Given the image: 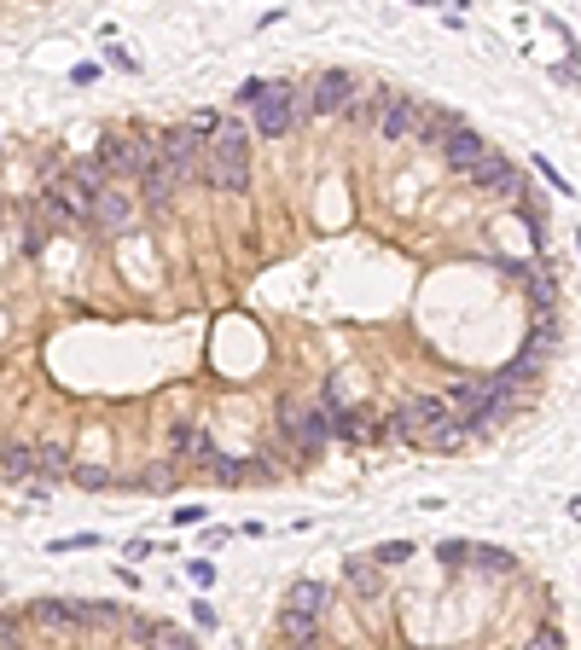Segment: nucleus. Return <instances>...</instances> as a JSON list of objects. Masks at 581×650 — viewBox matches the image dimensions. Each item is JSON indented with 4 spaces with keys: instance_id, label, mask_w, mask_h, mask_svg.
I'll list each match as a JSON object with an SVG mask.
<instances>
[{
    "instance_id": "1",
    "label": "nucleus",
    "mask_w": 581,
    "mask_h": 650,
    "mask_svg": "<svg viewBox=\"0 0 581 650\" xmlns=\"http://www.w3.org/2000/svg\"><path fill=\"white\" fill-rule=\"evenodd\" d=\"M203 174H210L215 192H244V181H250V134L239 129V122H222V129H215V139L203 146Z\"/></svg>"
},
{
    "instance_id": "2",
    "label": "nucleus",
    "mask_w": 581,
    "mask_h": 650,
    "mask_svg": "<svg viewBox=\"0 0 581 650\" xmlns=\"http://www.w3.org/2000/svg\"><path fill=\"white\" fill-rule=\"evenodd\" d=\"M320 604H326V586L320 581H296L285 593V610H279V633H285L291 645L314 639V627H320Z\"/></svg>"
},
{
    "instance_id": "3",
    "label": "nucleus",
    "mask_w": 581,
    "mask_h": 650,
    "mask_svg": "<svg viewBox=\"0 0 581 650\" xmlns=\"http://www.w3.org/2000/svg\"><path fill=\"white\" fill-rule=\"evenodd\" d=\"M203 146H210V139H203L198 129H169L151 151H157V163L175 174V186H181V181H192V174H203Z\"/></svg>"
},
{
    "instance_id": "4",
    "label": "nucleus",
    "mask_w": 581,
    "mask_h": 650,
    "mask_svg": "<svg viewBox=\"0 0 581 650\" xmlns=\"http://www.w3.org/2000/svg\"><path fill=\"white\" fill-rule=\"evenodd\" d=\"M93 163L105 169V181H140L146 163H151V146H146V139H134V134H105Z\"/></svg>"
},
{
    "instance_id": "5",
    "label": "nucleus",
    "mask_w": 581,
    "mask_h": 650,
    "mask_svg": "<svg viewBox=\"0 0 581 650\" xmlns=\"http://www.w3.org/2000/svg\"><path fill=\"white\" fill-rule=\"evenodd\" d=\"M279 430H285V441H296L303 453H320L326 436H332V418L314 412V407H303L296 395H285V401H279Z\"/></svg>"
},
{
    "instance_id": "6",
    "label": "nucleus",
    "mask_w": 581,
    "mask_h": 650,
    "mask_svg": "<svg viewBox=\"0 0 581 650\" xmlns=\"http://www.w3.org/2000/svg\"><path fill=\"white\" fill-rule=\"evenodd\" d=\"M47 210H53V221H58V227H70V221H76V227H88V221H93V192H88V186L82 181H70V174H53V181H47Z\"/></svg>"
},
{
    "instance_id": "7",
    "label": "nucleus",
    "mask_w": 581,
    "mask_h": 650,
    "mask_svg": "<svg viewBox=\"0 0 581 650\" xmlns=\"http://www.w3.org/2000/svg\"><path fill=\"white\" fill-rule=\"evenodd\" d=\"M250 110H256V134H262V139H279V134L291 129V117L303 110V99H296L285 82H268V93H262Z\"/></svg>"
},
{
    "instance_id": "8",
    "label": "nucleus",
    "mask_w": 581,
    "mask_h": 650,
    "mask_svg": "<svg viewBox=\"0 0 581 650\" xmlns=\"http://www.w3.org/2000/svg\"><path fill=\"white\" fill-rule=\"evenodd\" d=\"M401 418H407V430L419 436H431V430H448V424H460V412L448 407V395H413V401L401 407Z\"/></svg>"
},
{
    "instance_id": "9",
    "label": "nucleus",
    "mask_w": 581,
    "mask_h": 650,
    "mask_svg": "<svg viewBox=\"0 0 581 650\" xmlns=\"http://www.w3.org/2000/svg\"><path fill=\"white\" fill-rule=\"evenodd\" d=\"M355 76L349 70H320V82H314V93H308V110L314 117H343V105L355 99Z\"/></svg>"
},
{
    "instance_id": "10",
    "label": "nucleus",
    "mask_w": 581,
    "mask_h": 650,
    "mask_svg": "<svg viewBox=\"0 0 581 650\" xmlns=\"http://www.w3.org/2000/svg\"><path fill=\"white\" fill-rule=\"evenodd\" d=\"M88 227L129 232V227H134V198L122 192V186H105V192H93V221H88Z\"/></svg>"
},
{
    "instance_id": "11",
    "label": "nucleus",
    "mask_w": 581,
    "mask_h": 650,
    "mask_svg": "<svg viewBox=\"0 0 581 650\" xmlns=\"http://www.w3.org/2000/svg\"><path fill=\"white\" fill-rule=\"evenodd\" d=\"M372 122H379L384 139H407V134H413V122H419V99H407V93H384Z\"/></svg>"
},
{
    "instance_id": "12",
    "label": "nucleus",
    "mask_w": 581,
    "mask_h": 650,
    "mask_svg": "<svg viewBox=\"0 0 581 650\" xmlns=\"http://www.w3.org/2000/svg\"><path fill=\"white\" fill-rule=\"evenodd\" d=\"M471 181H477L482 192H500V198H517V192H524V174H517V169H512V163H506V157H500V151H489V157H482Z\"/></svg>"
},
{
    "instance_id": "13",
    "label": "nucleus",
    "mask_w": 581,
    "mask_h": 650,
    "mask_svg": "<svg viewBox=\"0 0 581 650\" xmlns=\"http://www.w3.org/2000/svg\"><path fill=\"white\" fill-rule=\"evenodd\" d=\"M489 151H494V146H489L482 134H471V129H460V134H453L448 146H442V157H448V169H453V174H477V163H482Z\"/></svg>"
},
{
    "instance_id": "14",
    "label": "nucleus",
    "mask_w": 581,
    "mask_h": 650,
    "mask_svg": "<svg viewBox=\"0 0 581 650\" xmlns=\"http://www.w3.org/2000/svg\"><path fill=\"white\" fill-rule=\"evenodd\" d=\"M460 129H465V122L453 117V110H419V122H413V134L425 139V146H448Z\"/></svg>"
},
{
    "instance_id": "15",
    "label": "nucleus",
    "mask_w": 581,
    "mask_h": 650,
    "mask_svg": "<svg viewBox=\"0 0 581 650\" xmlns=\"http://www.w3.org/2000/svg\"><path fill=\"white\" fill-rule=\"evenodd\" d=\"M140 198H146L151 210H169V198H175V174H169L163 163H157V151H151L146 174H140Z\"/></svg>"
},
{
    "instance_id": "16",
    "label": "nucleus",
    "mask_w": 581,
    "mask_h": 650,
    "mask_svg": "<svg viewBox=\"0 0 581 650\" xmlns=\"http://www.w3.org/2000/svg\"><path fill=\"white\" fill-rule=\"evenodd\" d=\"M343 581H349V593H360V598H379L384 569L372 563V558H349V563H343Z\"/></svg>"
},
{
    "instance_id": "17",
    "label": "nucleus",
    "mask_w": 581,
    "mask_h": 650,
    "mask_svg": "<svg viewBox=\"0 0 581 650\" xmlns=\"http://www.w3.org/2000/svg\"><path fill=\"white\" fill-rule=\"evenodd\" d=\"M36 622L47 633H70V627H82V604H65V598H47V604H36Z\"/></svg>"
},
{
    "instance_id": "18",
    "label": "nucleus",
    "mask_w": 581,
    "mask_h": 650,
    "mask_svg": "<svg viewBox=\"0 0 581 650\" xmlns=\"http://www.w3.org/2000/svg\"><path fill=\"white\" fill-rule=\"evenodd\" d=\"M36 477H70V453L58 448V441L36 448Z\"/></svg>"
},
{
    "instance_id": "19",
    "label": "nucleus",
    "mask_w": 581,
    "mask_h": 650,
    "mask_svg": "<svg viewBox=\"0 0 581 650\" xmlns=\"http://www.w3.org/2000/svg\"><path fill=\"white\" fill-rule=\"evenodd\" d=\"M198 441H203L198 424H175V430H169V459H192Z\"/></svg>"
},
{
    "instance_id": "20",
    "label": "nucleus",
    "mask_w": 581,
    "mask_h": 650,
    "mask_svg": "<svg viewBox=\"0 0 581 650\" xmlns=\"http://www.w3.org/2000/svg\"><path fill=\"white\" fill-rule=\"evenodd\" d=\"M82 622L88 627H129V610H117V604H82Z\"/></svg>"
},
{
    "instance_id": "21",
    "label": "nucleus",
    "mask_w": 581,
    "mask_h": 650,
    "mask_svg": "<svg viewBox=\"0 0 581 650\" xmlns=\"http://www.w3.org/2000/svg\"><path fill=\"white\" fill-rule=\"evenodd\" d=\"M471 558H477L482 575H512V552H500V546H471Z\"/></svg>"
},
{
    "instance_id": "22",
    "label": "nucleus",
    "mask_w": 581,
    "mask_h": 650,
    "mask_svg": "<svg viewBox=\"0 0 581 650\" xmlns=\"http://www.w3.org/2000/svg\"><path fill=\"white\" fill-rule=\"evenodd\" d=\"M0 470L6 477H36V448H6L0 453Z\"/></svg>"
},
{
    "instance_id": "23",
    "label": "nucleus",
    "mask_w": 581,
    "mask_h": 650,
    "mask_svg": "<svg viewBox=\"0 0 581 650\" xmlns=\"http://www.w3.org/2000/svg\"><path fill=\"white\" fill-rule=\"evenodd\" d=\"M379 99H384V93H360L355 88V99L343 105V117H349V122H372V117H379Z\"/></svg>"
},
{
    "instance_id": "24",
    "label": "nucleus",
    "mask_w": 581,
    "mask_h": 650,
    "mask_svg": "<svg viewBox=\"0 0 581 650\" xmlns=\"http://www.w3.org/2000/svg\"><path fill=\"white\" fill-rule=\"evenodd\" d=\"M535 377H541V360H517V366H506V372H500V384H506L512 395H517V384H535Z\"/></svg>"
},
{
    "instance_id": "25",
    "label": "nucleus",
    "mask_w": 581,
    "mask_h": 650,
    "mask_svg": "<svg viewBox=\"0 0 581 650\" xmlns=\"http://www.w3.org/2000/svg\"><path fill=\"white\" fill-rule=\"evenodd\" d=\"M122 633H129V639H140V645H157V633H163V627L146 622V615H129V627H122Z\"/></svg>"
},
{
    "instance_id": "26",
    "label": "nucleus",
    "mask_w": 581,
    "mask_h": 650,
    "mask_svg": "<svg viewBox=\"0 0 581 650\" xmlns=\"http://www.w3.org/2000/svg\"><path fill=\"white\" fill-rule=\"evenodd\" d=\"M407 558H413V546H407V541H389V546L372 552V563H407Z\"/></svg>"
},
{
    "instance_id": "27",
    "label": "nucleus",
    "mask_w": 581,
    "mask_h": 650,
    "mask_svg": "<svg viewBox=\"0 0 581 650\" xmlns=\"http://www.w3.org/2000/svg\"><path fill=\"white\" fill-rule=\"evenodd\" d=\"M529 650H564V633H558V627H535V639H529Z\"/></svg>"
},
{
    "instance_id": "28",
    "label": "nucleus",
    "mask_w": 581,
    "mask_h": 650,
    "mask_svg": "<svg viewBox=\"0 0 581 650\" xmlns=\"http://www.w3.org/2000/svg\"><path fill=\"white\" fill-rule=\"evenodd\" d=\"M157 650H192V639L175 633V627H163V633H157Z\"/></svg>"
},
{
    "instance_id": "29",
    "label": "nucleus",
    "mask_w": 581,
    "mask_h": 650,
    "mask_svg": "<svg viewBox=\"0 0 581 650\" xmlns=\"http://www.w3.org/2000/svg\"><path fill=\"white\" fill-rule=\"evenodd\" d=\"M146 488H163V494H169V488H175V470H169V465H151V477H146Z\"/></svg>"
},
{
    "instance_id": "30",
    "label": "nucleus",
    "mask_w": 581,
    "mask_h": 650,
    "mask_svg": "<svg viewBox=\"0 0 581 650\" xmlns=\"http://www.w3.org/2000/svg\"><path fill=\"white\" fill-rule=\"evenodd\" d=\"M436 558H442V563H465V558H471V546H465V541H448L442 552H436Z\"/></svg>"
},
{
    "instance_id": "31",
    "label": "nucleus",
    "mask_w": 581,
    "mask_h": 650,
    "mask_svg": "<svg viewBox=\"0 0 581 650\" xmlns=\"http://www.w3.org/2000/svg\"><path fill=\"white\" fill-rule=\"evenodd\" d=\"M76 482H88V488H105V482H111V477H105L99 465H82V470H76Z\"/></svg>"
},
{
    "instance_id": "32",
    "label": "nucleus",
    "mask_w": 581,
    "mask_h": 650,
    "mask_svg": "<svg viewBox=\"0 0 581 650\" xmlns=\"http://www.w3.org/2000/svg\"><path fill=\"white\" fill-rule=\"evenodd\" d=\"M262 93H268V82H244V88H239V99H244V105H256Z\"/></svg>"
},
{
    "instance_id": "33",
    "label": "nucleus",
    "mask_w": 581,
    "mask_h": 650,
    "mask_svg": "<svg viewBox=\"0 0 581 650\" xmlns=\"http://www.w3.org/2000/svg\"><path fill=\"white\" fill-rule=\"evenodd\" d=\"M291 650H326V645L320 639H303V645H291Z\"/></svg>"
},
{
    "instance_id": "34",
    "label": "nucleus",
    "mask_w": 581,
    "mask_h": 650,
    "mask_svg": "<svg viewBox=\"0 0 581 650\" xmlns=\"http://www.w3.org/2000/svg\"><path fill=\"white\" fill-rule=\"evenodd\" d=\"M0 650H12V645H0Z\"/></svg>"
}]
</instances>
